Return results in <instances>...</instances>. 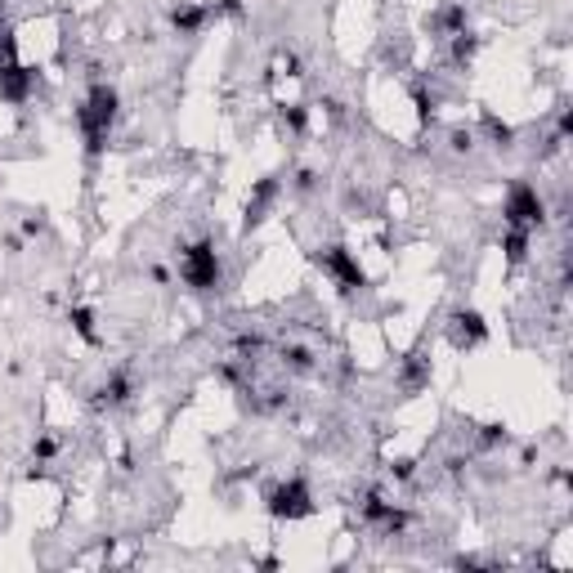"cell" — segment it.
Masks as SVG:
<instances>
[{"instance_id": "4fadbf2b", "label": "cell", "mask_w": 573, "mask_h": 573, "mask_svg": "<svg viewBox=\"0 0 573 573\" xmlns=\"http://www.w3.org/2000/svg\"><path fill=\"white\" fill-rule=\"evenodd\" d=\"M72 327L85 345H99V332H94V314L90 309H72Z\"/></svg>"}, {"instance_id": "52a82bcc", "label": "cell", "mask_w": 573, "mask_h": 573, "mask_svg": "<svg viewBox=\"0 0 573 573\" xmlns=\"http://www.w3.org/2000/svg\"><path fill=\"white\" fill-rule=\"evenodd\" d=\"M484 336H489V323H484L475 309H457V314H453V341H457V345H480Z\"/></svg>"}, {"instance_id": "7a4b0ae2", "label": "cell", "mask_w": 573, "mask_h": 573, "mask_svg": "<svg viewBox=\"0 0 573 573\" xmlns=\"http://www.w3.org/2000/svg\"><path fill=\"white\" fill-rule=\"evenodd\" d=\"M179 278L193 287V291H215L220 287V256L211 242H193L184 256H179Z\"/></svg>"}, {"instance_id": "ba28073f", "label": "cell", "mask_w": 573, "mask_h": 573, "mask_svg": "<svg viewBox=\"0 0 573 573\" xmlns=\"http://www.w3.org/2000/svg\"><path fill=\"white\" fill-rule=\"evenodd\" d=\"M278 193H282V179H273V175H269V179H260V184L251 188V202H247V224H260V220H265V211H269V202H273Z\"/></svg>"}, {"instance_id": "2e32d148", "label": "cell", "mask_w": 573, "mask_h": 573, "mask_svg": "<svg viewBox=\"0 0 573 573\" xmlns=\"http://www.w3.org/2000/svg\"><path fill=\"white\" fill-rule=\"evenodd\" d=\"M417 117H421V121H430V117H435V99H430L426 90H417Z\"/></svg>"}, {"instance_id": "ffe728a7", "label": "cell", "mask_w": 573, "mask_h": 573, "mask_svg": "<svg viewBox=\"0 0 573 573\" xmlns=\"http://www.w3.org/2000/svg\"><path fill=\"white\" fill-rule=\"evenodd\" d=\"M498 439H507V430L502 426H484V444H498Z\"/></svg>"}, {"instance_id": "6da1fadb", "label": "cell", "mask_w": 573, "mask_h": 573, "mask_svg": "<svg viewBox=\"0 0 573 573\" xmlns=\"http://www.w3.org/2000/svg\"><path fill=\"white\" fill-rule=\"evenodd\" d=\"M76 121H81V135H85V152L99 157L103 143H108V130H112V121H117V90H112V85H94L90 99L81 103Z\"/></svg>"}, {"instance_id": "7c38bea8", "label": "cell", "mask_w": 573, "mask_h": 573, "mask_svg": "<svg viewBox=\"0 0 573 573\" xmlns=\"http://www.w3.org/2000/svg\"><path fill=\"white\" fill-rule=\"evenodd\" d=\"M126 399H130V381H126V377H112V381L99 390V404H103V408H117V404H126Z\"/></svg>"}, {"instance_id": "ac0fdd59", "label": "cell", "mask_w": 573, "mask_h": 573, "mask_svg": "<svg viewBox=\"0 0 573 573\" xmlns=\"http://www.w3.org/2000/svg\"><path fill=\"white\" fill-rule=\"evenodd\" d=\"M287 363H291V368H309L314 359H309V350H287Z\"/></svg>"}, {"instance_id": "d6986e66", "label": "cell", "mask_w": 573, "mask_h": 573, "mask_svg": "<svg viewBox=\"0 0 573 573\" xmlns=\"http://www.w3.org/2000/svg\"><path fill=\"white\" fill-rule=\"evenodd\" d=\"M296 188H305V193L318 188V175H314V170H300V175H296Z\"/></svg>"}, {"instance_id": "9c48e42d", "label": "cell", "mask_w": 573, "mask_h": 573, "mask_svg": "<svg viewBox=\"0 0 573 573\" xmlns=\"http://www.w3.org/2000/svg\"><path fill=\"white\" fill-rule=\"evenodd\" d=\"M363 516H368L372 525H381L386 534H399V529L408 525V516H404L399 507H390V502H381V498H368V502H363Z\"/></svg>"}, {"instance_id": "8992f818", "label": "cell", "mask_w": 573, "mask_h": 573, "mask_svg": "<svg viewBox=\"0 0 573 573\" xmlns=\"http://www.w3.org/2000/svg\"><path fill=\"white\" fill-rule=\"evenodd\" d=\"M31 85H36L31 67H22V63H13V58L0 63V99H4V103H27Z\"/></svg>"}, {"instance_id": "8fae6325", "label": "cell", "mask_w": 573, "mask_h": 573, "mask_svg": "<svg viewBox=\"0 0 573 573\" xmlns=\"http://www.w3.org/2000/svg\"><path fill=\"white\" fill-rule=\"evenodd\" d=\"M502 251H507V260H511V265H520V260L529 256V229H511V233H507V242H502Z\"/></svg>"}, {"instance_id": "e0dca14e", "label": "cell", "mask_w": 573, "mask_h": 573, "mask_svg": "<svg viewBox=\"0 0 573 573\" xmlns=\"http://www.w3.org/2000/svg\"><path fill=\"white\" fill-rule=\"evenodd\" d=\"M282 117H287V126H291V130H305V121H309V112H305V108H296V103H291Z\"/></svg>"}, {"instance_id": "5b68a950", "label": "cell", "mask_w": 573, "mask_h": 573, "mask_svg": "<svg viewBox=\"0 0 573 573\" xmlns=\"http://www.w3.org/2000/svg\"><path fill=\"white\" fill-rule=\"evenodd\" d=\"M318 265L336 278V287H341V291H363V287H368L363 265H359V260H354V251H345V247H327V251H318Z\"/></svg>"}, {"instance_id": "30bf717a", "label": "cell", "mask_w": 573, "mask_h": 573, "mask_svg": "<svg viewBox=\"0 0 573 573\" xmlns=\"http://www.w3.org/2000/svg\"><path fill=\"white\" fill-rule=\"evenodd\" d=\"M170 22H175V31H179V36H193V31L206 22V9H202V4H179Z\"/></svg>"}, {"instance_id": "44dd1931", "label": "cell", "mask_w": 573, "mask_h": 573, "mask_svg": "<svg viewBox=\"0 0 573 573\" xmlns=\"http://www.w3.org/2000/svg\"><path fill=\"white\" fill-rule=\"evenodd\" d=\"M54 448H58L54 439H36V457H54Z\"/></svg>"}, {"instance_id": "3957f363", "label": "cell", "mask_w": 573, "mask_h": 573, "mask_svg": "<svg viewBox=\"0 0 573 573\" xmlns=\"http://www.w3.org/2000/svg\"><path fill=\"white\" fill-rule=\"evenodd\" d=\"M502 215H507V224H511V229H529V233H534V229L543 224L547 206H543V197H538V188H534V184H516V188L507 193Z\"/></svg>"}, {"instance_id": "277c9868", "label": "cell", "mask_w": 573, "mask_h": 573, "mask_svg": "<svg viewBox=\"0 0 573 573\" xmlns=\"http://www.w3.org/2000/svg\"><path fill=\"white\" fill-rule=\"evenodd\" d=\"M269 516H273V520H305V516H314V498H309L305 480L278 484V489L269 493Z\"/></svg>"}, {"instance_id": "9a60e30c", "label": "cell", "mask_w": 573, "mask_h": 573, "mask_svg": "<svg viewBox=\"0 0 573 573\" xmlns=\"http://www.w3.org/2000/svg\"><path fill=\"white\" fill-rule=\"evenodd\" d=\"M484 126H489V135L502 143V148H511V139H516V130L507 126V121H498V117H484Z\"/></svg>"}, {"instance_id": "5bb4252c", "label": "cell", "mask_w": 573, "mask_h": 573, "mask_svg": "<svg viewBox=\"0 0 573 573\" xmlns=\"http://www.w3.org/2000/svg\"><path fill=\"white\" fill-rule=\"evenodd\" d=\"M426 381H430V368H426L421 359H417V363H408V372H404V386H408V390H421Z\"/></svg>"}]
</instances>
